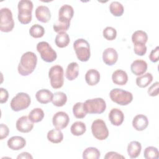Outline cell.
<instances>
[{"mask_svg":"<svg viewBox=\"0 0 159 159\" xmlns=\"http://www.w3.org/2000/svg\"><path fill=\"white\" fill-rule=\"evenodd\" d=\"M70 42V37L66 32H61L58 33L55 39V44L59 48H65L67 47Z\"/></svg>","mask_w":159,"mask_h":159,"instance_id":"d4e9b609","label":"cell"},{"mask_svg":"<svg viewBox=\"0 0 159 159\" xmlns=\"http://www.w3.org/2000/svg\"><path fill=\"white\" fill-rule=\"evenodd\" d=\"M104 37L107 40H113L116 38L117 31L112 27H106L102 32Z\"/></svg>","mask_w":159,"mask_h":159,"instance_id":"74e56055","label":"cell"},{"mask_svg":"<svg viewBox=\"0 0 159 159\" xmlns=\"http://www.w3.org/2000/svg\"><path fill=\"white\" fill-rule=\"evenodd\" d=\"M79 75V65L76 62L70 63L66 70L65 76L70 80L73 81L76 79Z\"/></svg>","mask_w":159,"mask_h":159,"instance_id":"cb8c5ba5","label":"cell"},{"mask_svg":"<svg viewBox=\"0 0 159 159\" xmlns=\"http://www.w3.org/2000/svg\"><path fill=\"white\" fill-rule=\"evenodd\" d=\"M109 11L111 13L116 16H121L124 13V6L123 5L118 1H112L109 5Z\"/></svg>","mask_w":159,"mask_h":159,"instance_id":"d6a6232c","label":"cell"},{"mask_svg":"<svg viewBox=\"0 0 159 159\" xmlns=\"http://www.w3.org/2000/svg\"><path fill=\"white\" fill-rule=\"evenodd\" d=\"M9 134V127L4 124H1L0 125V139L3 140L6 138Z\"/></svg>","mask_w":159,"mask_h":159,"instance_id":"b9f144b4","label":"cell"},{"mask_svg":"<svg viewBox=\"0 0 159 159\" xmlns=\"http://www.w3.org/2000/svg\"><path fill=\"white\" fill-rule=\"evenodd\" d=\"M63 68L60 65L52 66L48 71V77L52 87L54 89L61 88L64 83Z\"/></svg>","mask_w":159,"mask_h":159,"instance_id":"5b68a950","label":"cell"},{"mask_svg":"<svg viewBox=\"0 0 159 159\" xmlns=\"http://www.w3.org/2000/svg\"><path fill=\"white\" fill-rule=\"evenodd\" d=\"M83 104L85 111L89 114H102L106 108V103L101 98L88 99Z\"/></svg>","mask_w":159,"mask_h":159,"instance_id":"52a82bcc","label":"cell"},{"mask_svg":"<svg viewBox=\"0 0 159 159\" xmlns=\"http://www.w3.org/2000/svg\"><path fill=\"white\" fill-rule=\"evenodd\" d=\"M17 159L19 158H22V159H30V158H33V157L28 152H22L20 154H19L17 157Z\"/></svg>","mask_w":159,"mask_h":159,"instance_id":"f6af8a7d","label":"cell"},{"mask_svg":"<svg viewBox=\"0 0 159 159\" xmlns=\"http://www.w3.org/2000/svg\"><path fill=\"white\" fill-rule=\"evenodd\" d=\"M109 119L111 124L116 126L120 125L124 120L123 112L118 108H113L109 113Z\"/></svg>","mask_w":159,"mask_h":159,"instance_id":"5bb4252c","label":"cell"},{"mask_svg":"<svg viewBox=\"0 0 159 159\" xmlns=\"http://www.w3.org/2000/svg\"><path fill=\"white\" fill-rule=\"evenodd\" d=\"M143 157L146 159H158L159 157L158 150L155 147H147L144 150Z\"/></svg>","mask_w":159,"mask_h":159,"instance_id":"8d00e7d4","label":"cell"},{"mask_svg":"<svg viewBox=\"0 0 159 159\" xmlns=\"http://www.w3.org/2000/svg\"><path fill=\"white\" fill-rule=\"evenodd\" d=\"M47 139L53 143L61 142L63 139V134L58 129H53L49 130L47 133Z\"/></svg>","mask_w":159,"mask_h":159,"instance_id":"484cf974","label":"cell"},{"mask_svg":"<svg viewBox=\"0 0 159 159\" xmlns=\"http://www.w3.org/2000/svg\"><path fill=\"white\" fill-rule=\"evenodd\" d=\"M53 94L47 89L39 90L35 94V98L37 101L41 104H47L52 101Z\"/></svg>","mask_w":159,"mask_h":159,"instance_id":"ffe728a7","label":"cell"},{"mask_svg":"<svg viewBox=\"0 0 159 159\" xmlns=\"http://www.w3.org/2000/svg\"><path fill=\"white\" fill-rule=\"evenodd\" d=\"M112 80L115 84L122 86L125 85L128 81L127 73L122 70H117L112 75Z\"/></svg>","mask_w":159,"mask_h":159,"instance_id":"d6986e66","label":"cell"},{"mask_svg":"<svg viewBox=\"0 0 159 159\" xmlns=\"http://www.w3.org/2000/svg\"><path fill=\"white\" fill-rule=\"evenodd\" d=\"M73 48L76 57L81 61H87L91 56L89 44L84 39H78L73 43Z\"/></svg>","mask_w":159,"mask_h":159,"instance_id":"3957f363","label":"cell"},{"mask_svg":"<svg viewBox=\"0 0 159 159\" xmlns=\"http://www.w3.org/2000/svg\"><path fill=\"white\" fill-rule=\"evenodd\" d=\"M37 63V55L32 52L24 53L20 58L17 70L22 76H28L35 70Z\"/></svg>","mask_w":159,"mask_h":159,"instance_id":"6da1fadb","label":"cell"},{"mask_svg":"<svg viewBox=\"0 0 159 159\" xmlns=\"http://www.w3.org/2000/svg\"><path fill=\"white\" fill-rule=\"evenodd\" d=\"M148 40L147 33L143 30H136L132 35V41L134 44H145Z\"/></svg>","mask_w":159,"mask_h":159,"instance_id":"4316f807","label":"cell"},{"mask_svg":"<svg viewBox=\"0 0 159 159\" xmlns=\"http://www.w3.org/2000/svg\"><path fill=\"white\" fill-rule=\"evenodd\" d=\"M105 159H116V158H125L124 156L116 152H109L104 156Z\"/></svg>","mask_w":159,"mask_h":159,"instance_id":"ee69618b","label":"cell"},{"mask_svg":"<svg viewBox=\"0 0 159 159\" xmlns=\"http://www.w3.org/2000/svg\"><path fill=\"white\" fill-rule=\"evenodd\" d=\"M73 113L74 116L77 119H83L86 116V111L84 107L83 102H76L73 106Z\"/></svg>","mask_w":159,"mask_h":159,"instance_id":"e575fe53","label":"cell"},{"mask_svg":"<svg viewBox=\"0 0 159 159\" xmlns=\"http://www.w3.org/2000/svg\"><path fill=\"white\" fill-rule=\"evenodd\" d=\"M69 121L70 118L68 115L63 111L57 112L53 115L52 118V123L53 126L60 130L66 127Z\"/></svg>","mask_w":159,"mask_h":159,"instance_id":"8fae6325","label":"cell"},{"mask_svg":"<svg viewBox=\"0 0 159 159\" xmlns=\"http://www.w3.org/2000/svg\"><path fill=\"white\" fill-rule=\"evenodd\" d=\"M74 15L73 7L68 4L63 5L58 11V19L66 20H71Z\"/></svg>","mask_w":159,"mask_h":159,"instance_id":"7402d4cb","label":"cell"},{"mask_svg":"<svg viewBox=\"0 0 159 159\" xmlns=\"http://www.w3.org/2000/svg\"><path fill=\"white\" fill-rule=\"evenodd\" d=\"M85 81L89 86H94L100 81L99 72L95 69H90L86 73Z\"/></svg>","mask_w":159,"mask_h":159,"instance_id":"44dd1931","label":"cell"},{"mask_svg":"<svg viewBox=\"0 0 159 159\" xmlns=\"http://www.w3.org/2000/svg\"><path fill=\"white\" fill-rule=\"evenodd\" d=\"M29 34L34 38H40L43 36L45 29L43 27L39 24H34L30 28Z\"/></svg>","mask_w":159,"mask_h":159,"instance_id":"d590c367","label":"cell"},{"mask_svg":"<svg viewBox=\"0 0 159 159\" xmlns=\"http://www.w3.org/2000/svg\"><path fill=\"white\" fill-rule=\"evenodd\" d=\"M67 101V96L65 93L58 91L53 94L52 99V104L57 107H61L64 106Z\"/></svg>","mask_w":159,"mask_h":159,"instance_id":"f546056e","label":"cell"},{"mask_svg":"<svg viewBox=\"0 0 159 159\" xmlns=\"http://www.w3.org/2000/svg\"><path fill=\"white\" fill-rule=\"evenodd\" d=\"M159 83L158 81H156L148 89V94L150 96H157L158 94L159 93Z\"/></svg>","mask_w":159,"mask_h":159,"instance_id":"ab89813d","label":"cell"},{"mask_svg":"<svg viewBox=\"0 0 159 159\" xmlns=\"http://www.w3.org/2000/svg\"><path fill=\"white\" fill-rule=\"evenodd\" d=\"M159 58V47L157 46L155 48L152 50L149 55V58L152 62H157Z\"/></svg>","mask_w":159,"mask_h":159,"instance_id":"60d3db41","label":"cell"},{"mask_svg":"<svg viewBox=\"0 0 159 159\" xmlns=\"http://www.w3.org/2000/svg\"><path fill=\"white\" fill-rule=\"evenodd\" d=\"M100 156L99 150L97 148L93 147L86 148L83 152V158L84 159H98Z\"/></svg>","mask_w":159,"mask_h":159,"instance_id":"4dcf8cb0","label":"cell"},{"mask_svg":"<svg viewBox=\"0 0 159 159\" xmlns=\"http://www.w3.org/2000/svg\"><path fill=\"white\" fill-rule=\"evenodd\" d=\"M33 3L29 0H21L19 1L18 20L22 24H27L31 22Z\"/></svg>","mask_w":159,"mask_h":159,"instance_id":"7a4b0ae2","label":"cell"},{"mask_svg":"<svg viewBox=\"0 0 159 159\" xmlns=\"http://www.w3.org/2000/svg\"><path fill=\"white\" fill-rule=\"evenodd\" d=\"M102 60L109 66L114 65L118 60V54L114 48H107L102 53Z\"/></svg>","mask_w":159,"mask_h":159,"instance_id":"4fadbf2b","label":"cell"},{"mask_svg":"<svg viewBox=\"0 0 159 159\" xmlns=\"http://www.w3.org/2000/svg\"><path fill=\"white\" fill-rule=\"evenodd\" d=\"M93 135L98 140H104L109 136V130L105 122L100 119L94 120L91 125Z\"/></svg>","mask_w":159,"mask_h":159,"instance_id":"30bf717a","label":"cell"},{"mask_svg":"<svg viewBox=\"0 0 159 159\" xmlns=\"http://www.w3.org/2000/svg\"><path fill=\"white\" fill-rule=\"evenodd\" d=\"M148 118L143 114H137L133 119L132 126L136 130L142 131L148 127Z\"/></svg>","mask_w":159,"mask_h":159,"instance_id":"e0dca14e","label":"cell"},{"mask_svg":"<svg viewBox=\"0 0 159 159\" xmlns=\"http://www.w3.org/2000/svg\"><path fill=\"white\" fill-rule=\"evenodd\" d=\"M1 20L0 30L3 32H9L12 30L14 27V22L11 11L7 7H3L0 11Z\"/></svg>","mask_w":159,"mask_h":159,"instance_id":"9c48e42d","label":"cell"},{"mask_svg":"<svg viewBox=\"0 0 159 159\" xmlns=\"http://www.w3.org/2000/svg\"><path fill=\"white\" fill-rule=\"evenodd\" d=\"M35 17L37 19L43 23L48 22L51 18V13L49 8L46 6H39L35 9Z\"/></svg>","mask_w":159,"mask_h":159,"instance_id":"9a60e30c","label":"cell"},{"mask_svg":"<svg viewBox=\"0 0 159 159\" xmlns=\"http://www.w3.org/2000/svg\"><path fill=\"white\" fill-rule=\"evenodd\" d=\"M37 50L40 53L42 59L46 62L51 63L57 59V52L47 42H39L37 45Z\"/></svg>","mask_w":159,"mask_h":159,"instance_id":"ba28073f","label":"cell"},{"mask_svg":"<svg viewBox=\"0 0 159 159\" xmlns=\"http://www.w3.org/2000/svg\"><path fill=\"white\" fill-rule=\"evenodd\" d=\"M109 96L113 102L121 106L129 104L133 99V95L130 92L120 88L112 89L109 93Z\"/></svg>","mask_w":159,"mask_h":159,"instance_id":"277c9868","label":"cell"},{"mask_svg":"<svg viewBox=\"0 0 159 159\" xmlns=\"http://www.w3.org/2000/svg\"><path fill=\"white\" fill-rule=\"evenodd\" d=\"M70 25V20H66L63 19H58L54 23L53 28L55 32L59 33L61 32H66L68 30Z\"/></svg>","mask_w":159,"mask_h":159,"instance_id":"1f68e13d","label":"cell"},{"mask_svg":"<svg viewBox=\"0 0 159 159\" xmlns=\"http://www.w3.org/2000/svg\"><path fill=\"white\" fill-rule=\"evenodd\" d=\"M134 51L136 55L143 56L147 52V47L145 44H134Z\"/></svg>","mask_w":159,"mask_h":159,"instance_id":"f35d334b","label":"cell"},{"mask_svg":"<svg viewBox=\"0 0 159 159\" xmlns=\"http://www.w3.org/2000/svg\"><path fill=\"white\" fill-rule=\"evenodd\" d=\"M7 145L12 150H19L25 146L26 141L22 137L13 136L7 140Z\"/></svg>","mask_w":159,"mask_h":159,"instance_id":"ac0fdd59","label":"cell"},{"mask_svg":"<svg viewBox=\"0 0 159 159\" xmlns=\"http://www.w3.org/2000/svg\"><path fill=\"white\" fill-rule=\"evenodd\" d=\"M86 127L84 122L81 121H76L74 122L70 128L71 133L75 136H80L85 133Z\"/></svg>","mask_w":159,"mask_h":159,"instance_id":"83f0119b","label":"cell"},{"mask_svg":"<svg viewBox=\"0 0 159 159\" xmlns=\"http://www.w3.org/2000/svg\"><path fill=\"white\" fill-rule=\"evenodd\" d=\"M127 153L130 158H137L142 150L141 143L137 141H132L127 145Z\"/></svg>","mask_w":159,"mask_h":159,"instance_id":"603a6c76","label":"cell"},{"mask_svg":"<svg viewBox=\"0 0 159 159\" xmlns=\"http://www.w3.org/2000/svg\"><path fill=\"white\" fill-rule=\"evenodd\" d=\"M9 97V93L7 89L1 88H0V102L1 104L7 102Z\"/></svg>","mask_w":159,"mask_h":159,"instance_id":"7bdbcfd3","label":"cell"},{"mask_svg":"<svg viewBox=\"0 0 159 159\" xmlns=\"http://www.w3.org/2000/svg\"><path fill=\"white\" fill-rule=\"evenodd\" d=\"M16 125L18 131L22 133H28L32 130L34 123L30 120L29 116H23L17 119Z\"/></svg>","mask_w":159,"mask_h":159,"instance_id":"7c38bea8","label":"cell"},{"mask_svg":"<svg viewBox=\"0 0 159 159\" xmlns=\"http://www.w3.org/2000/svg\"><path fill=\"white\" fill-rule=\"evenodd\" d=\"M44 117V112L41 108H35L29 114V118L33 123L40 122Z\"/></svg>","mask_w":159,"mask_h":159,"instance_id":"836d02e7","label":"cell"},{"mask_svg":"<svg viewBox=\"0 0 159 159\" xmlns=\"http://www.w3.org/2000/svg\"><path fill=\"white\" fill-rule=\"evenodd\" d=\"M147 63L145 61L139 59L134 60L131 65L130 69L132 72L136 76H140L144 74L147 70Z\"/></svg>","mask_w":159,"mask_h":159,"instance_id":"2e32d148","label":"cell"},{"mask_svg":"<svg viewBox=\"0 0 159 159\" xmlns=\"http://www.w3.org/2000/svg\"><path fill=\"white\" fill-rule=\"evenodd\" d=\"M153 80V76L150 73H147L144 75L139 76L136 78V84L140 88H146Z\"/></svg>","mask_w":159,"mask_h":159,"instance_id":"f1b7e54d","label":"cell"},{"mask_svg":"<svg viewBox=\"0 0 159 159\" xmlns=\"http://www.w3.org/2000/svg\"><path fill=\"white\" fill-rule=\"evenodd\" d=\"M31 99L30 96L25 93H17L11 100L10 103L12 111L18 112L27 109L30 104Z\"/></svg>","mask_w":159,"mask_h":159,"instance_id":"8992f818","label":"cell"}]
</instances>
